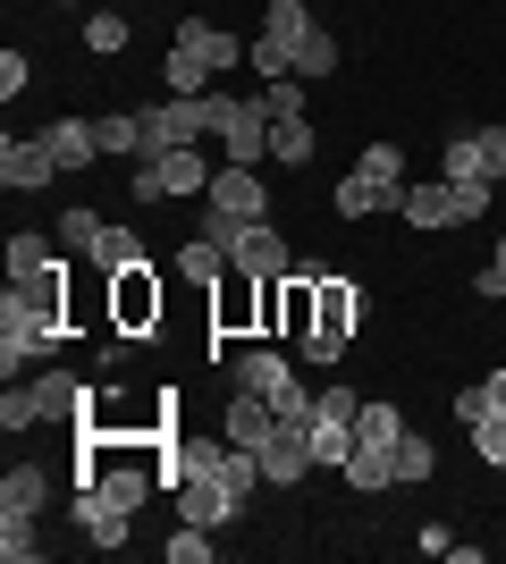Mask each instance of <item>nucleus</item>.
<instances>
[{"label":"nucleus","instance_id":"1","mask_svg":"<svg viewBox=\"0 0 506 564\" xmlns=\"http://www.w3.org/2000/svg\"><path fill=\"white\" fill-rule=\"evenodd\" d=\"M68 279H43V286H9L0 304V371L18 379V362H51L60 337H68Z\"/></svg>","mask_w":506,"mask_h":564},{"label":"nucleus","instance_id":"2","mask_svg":"<svg viewBox=\"0 0 506 564\" xmlns=\"http://www.w3.org/2000/svg\"><path fill=\"white\" fill-rule=\"evenodd\" d=\"M406 152H397V143H363V161L346 169V177H337V219H372V212H406Z\"/></svg>","mask_w":506,"mask_h":564},{"label":"nucleus","instance_id":"3","mask_svg":"<svg viewBox=\"0 0 506 564\" xmlns=\"http://www.w3.org/2000/svg\"><path fill=\"white\" fill-rule=\"evenodd\" d=\"M237 59H245V51L228 43L212 18H186L177 34H169V94H212V85L237 68Z\"/></svg>","mask_w":506,"mask_h":564},{"label":"nucleus","instance_id":"4","mask_svg":"<svg viewBox=\"0 0 506 564\" xmlns=\"http://www.w3.org/2000/svg\"><path fill=\"white\" fill-rule=\"evenodd\" d=\"M355 329H363V286L337 279V270H313V337H304V362H337Z\"/></svg>","mask_w":506,"mask_h":564},{"label":"nucleus","instance_id":"5","mask_svg":"<svg viewBox=\"0 0 506 564\" xmlns=\"http://www.w3.org/2000/svg\"><path fill=\"white\" fill-rule=\"evenodd\" d=\"M85 379L76 371H43L34 379V388H9V397H0V430H34V422H76V413H85Z\"/></svg>","mask_w":506,"mask_h":564},{"label":"nucleus","instance_id":"6","mask_svg":"<svg viewBox=\"0 0 506 564\" xmlns=\"http://www.w3.org/2000/svg\"><path fill=\"white\" fill-rule=\"evenodd\" d=\"M219 110H228V94H169V101H152L144 110V152H169V143H203V135H219Z\"/></svg>","mask_w":506,"mask_h":564},{"label":"nucleus","instance_id":"7","mask_svg":"<svg viewBox=\"0 0 506 564\" xmlns=\"http://www.w3.org/2000/svg\"><path fill=\"white\" fill-rule=\"evenodd\" d=\"M482 212H489V186H473V177H422V186H406L413 228H473Z\"/></svg>","mask_w":506,"mask_h":564},{"label":"nucleus","instance_id":"8","mask_svg":"<svg viewBox=\"0 0 506 564\" xmlns=\"http://www.w3.org/2000/svg\"><path fill=\"white\" fill-rule=\"evenodd\" d=\"M169 194H212V161L203 143H169L136 161V203H169Z\"/></svg>","mask_w":506,"mask_h":564},{"label":"nucleus","instance_id":"9","mask_svg":"<svg viewBox=\"0 0 506 564\" xmlns=\"http://www.w3.org/2000/svg\"><path fill=\"white\" fill-rule=\"evenodd\" d=\"M228 379H237V388H254V397H270L279 413H295V422L313 413V397H304V379H295V362H288L279 346H245L237 362H228Z\"/></svg>","mask_w":506,"mask_h":564},{"label":"nucleus","instance_id":"10","mask_svg":"<svg viewBox=\"0 0 506 564\" xmlns=\"http://www.w3.org/2000/svg\"><path fill=\"white\" fill-rule=\"evenodd\" d=\"M101 286H110V329H119V337H152V329H161L169 286L152 279V261H144V270H119V279H101Z\"/></svg>","mask_w":506,"mask_h":564},{"label":"nucleus","instance_id":"11","mask_svg":"<svg viewBox=\"0 0 506 564\" xmlns=\"http://www.w3.org/2000/svg\"><path fill=\"white\" fill-rule=\"evenodd\" d=\"M355 413H363V397L355 388H321L313 397V413H304V430H313V455L321 464H346V455H355Z\"/></svg>","mask_w":506,"mask_h":564},{"label":"nucleus","instance_id":"12","mask_svg":"<svg viewBox=\"0 0 506 564\" xmlns=\"http://www.w3.org/2000/svg\"><path fill=\"white\" fill-rule=\"evenodd\" d=\"M219 161H237V169H262L270 161V110L254 94H228V110H219Z\"/></svg>","mask_w":506,"mask_h":564},{"label":"nucleus","instance_id":"13","mask_svg":"<svg viewBox=\"0 0 506 564\" xmlns=\"http://www.w3.org/2000/svg\"><path fill=\"white\" fill-rule=\"evenodd\" d=\"M254 455H262V480H270V489H295V480L321 464V455H313V430L295 422V413H279V430H270Z\"/></svg>","mask_w":506,"mask_h":564},{"label":"nucleus","instance_id":"14","mask_svg":"<svg viewBox=\"0 0 506 564\" xmlns=\"http://www.w3.org/2000/svg\"><path fill=\"white\" fill-rule=\"evenodd\" d=\"M68 522L85 531V547H127V506H110V497L94 489V480H76V506H68Z\"/></svg>","mask_w":506,"mask_h":564},{"label":"nucleus","instance_id":"15","mask_svg":"<svg viewBox=\"0 0 506 564\" xmlns=\"http://www.w3.org/2000/svg\"><path fill=\"white\" fill-rule=\"evenodd\" d=\"M51 177H60V161H51L43 135H9L0 143V186L9 194H34V186H51Z\"/></svg>","mask_w":506,"mask_h":564},{"label":"nucleus","instance_id":"16","mask_svg":"<svg viewBox=\"0 0 506 564\" xmlns=\"http://www.w3.org/2000/svg\"><path fill=\"white\" fill-rule=\"evenodd\" d=\"M212 329H262V279L254 270H228L212 286Z\"/></svg>","mask_w":506,"mask_h":564},{"label":"nucleus","instance_id":"17","mask_svg":"<svg viewBox=\"0 0 506 564\" xmlns=\"http://www.w3.org/2000/svg\"><path fill=\"white\" fill-rule=\"evenodd\" d=\"M212 212H228V219H270L262 169H237V161H219V177H212Z\"/></svg>","mask_w":506,"mask_h":564},{"label":"nucleus","instance_id":"18","mask_svg":"<svg viewBox=\"0 0 506 564\" xmlns=\"http://www.w3.org/2000/svg\"><path fill=\"white\" fill-rule=\"evenodd\" d=\"M43 279H68V261L51 253V236L18 228L9 236V286H43Z\"/></svg>","mask_w":506,"mask_h":564},{"label":"nucleus","instance_id":"19","mask_svg":"<svg viewBox=\"0 0 506 564\" xmlns=\"http://www.w3.org/2000/svg\"><path fill=\"white\" fill-rule=\"evenodd\" d=\"M237 270H254V279H288V236L270 228V219H254V228H237Z\"/></svg>","mask_w":506,"mask_h":564},{"label":"nucleus","instance_id":"20","mask_svg":"<svg viewBox=\"0 0 506 564\" xmlns=\"http://www.w3.org/2000/svg\"><path fill=\"white\" fill-rule=\"evenodd\" d=\"M43 506H51V471L43 464L0 471V514H34V522H43Z\"/></svg>","mask_w":506,"mask_h":564},{"label":"nucleus","instance_id":"21","mask_svg":"<svg viewBox=\"0 0 506 564\" xmlns=\"http://www.w3.org/2000/svg\"><path fill=\"white\" fill-rule=\"evenodd\" d=\"M43 143H51V161H60V169H85V161L101 152L94 118H51V127H43Z\"/></svg>","mask_w":506,"mask_h":564},{"label":"nucleus","instance_id":"22","mask_svg":"<svg viewBox=\"0 0 506 564\" xmlns=\"http://www.w3.org/2000/svg\"><path fill=\"white\" fill-rule=\"evenodd\" d=\"M85 261H94L101 279H119V270H144V236H136V228H119V219H110V228L94 236V253H85Z\"/></svg>","mask_w":506,"mask_h":564},{"label":"nucleus","instance_id":"23","mask_svg":"<svg viewBox=\"0 0 506 564\" xmlns=\"http://www.w3.org/2000/svg\"><path fill=\"white\" fill-rule=\"evenodd\" d=\"M313 118H270V161H279V169H304V161H313Z\"/></svg>","mask_w":506,"mask_h":564},{"label":"nucleus","instance_id":"24","mask_svg":"<svg viewBox=\"0 0 506 564\" xmlns=\"http://www.w3.org/2000/svg\"><path fill=\"white\" fill-rule=\"evenodd\" d=\"M397 438H406V413H397V404H363V413H355V447L397 455Z\"/></svg>","mask_w":506,"mask_h":564},{"label":"nucleus","instance_id":"25","mask_svg":"<svg viewBox=\"0 0 506 564\" xmlns=\"http://www.w3.org/2000/svg\"><path fill=\"white\" fill-rule=\"evenodd\" d=\"M262 34H270V43H288V51H304L313 9H304V0H270V9H262Z\"/></svg>","mask_w":506,"mask_h":564},{"label":"nucleus","instance_id":"26","mask_svg":"<svg viewBox=\"0 0 506 564\" xmlns=\"http://www.w3.org/2000/svg\"><path fill=\"white\" fill-rule=\"evenodd\" d=\"M94 135H101V152H136L144 161V110H101Z\"/></svg>","mask_w":506,"mask_h":564},{"label":"nucleus","instance_id":"27","mask_svg":"<svg viewBox=\"0 0 506 564\" xmlns=\"http://www.w3.org/2000/svg\"><path fill=\"white\" fill-rule=\"evenodd\" d=\"M228 270H237V261L219 253L212 236H194L186 253H177V279H194V286H219V279H228Z\"/></svg>","mask_w":506,"mask_h":564},{"label":"nucleus","instance_id":"28","mask_svg":"<svg viewBox=\"0 0 506 564\" xmlns=\"http://www.w3.org/2000/svg\"><path fill=\"white\" fill-rule=\"evenodd\" d=\"M439 177H473V186H489V169H482V135H448V152H439Z\"/></svg>","mask_w":506,"mask_h":564},{"label":"nucleus","instance_id":"29","mask_svg":"<svg viewBox=\"0 0 506 564\" xmlns=\"http://www.w3.org/2000/svg\"><path fill=\"white\" fill-rule=\"evenodd\" d=\"M0 556H9V564H34V556H43V531H34V514H0Z\"/></svg>","mask_w":506,"mask_h":564},{"label":"nucleus","instance_id":"30","mask_svg":"<svg viewBox=\"0 0 506 564\" xmlns=\"http://www.w3.org/2000/svg\"><path fill=\"white\" fill-rule=\"evenodd\" d=\"M101 228H110V219H101L94 203H68V212H60V245H76V253H94Z\"/></svg>","mask_w":506,"mask_h":564},{"label":"nucleus","instance_id":"31","mask_svg":"<svg viewBox=\"0 0 506 564\" xmlns=\"http://www.w3.org/2000/svg\"><path fill=\"white\" fill-rule=\"evenodd\" d=\"M127 34H136V25H127L119 9H94V18H85V51H101V59H110V51H127Z\"/></svg>","mask_w":506,"mask_h":564},{"label":"nucleus","instance_id":"32","mask_svg":"<svg viewBox=\"0 0 506 564\" xmlns=\"http://www.w3.org/2000/svg\"><path fill=\"white\" fill-rule=\"evenodd\" d=\"M330 68H337V34H330V25H313L304 51H295V76H330Z\"/></svg>","mask_w":506,"mask_h":564},{"label":"nucleus","instance_id":"33","mask_svg":"<svg viewBox=\"0 0 506 564\" xmlns=\"http://www.w3.org/2000/svg\"><path fill=\"white\" fill-rule=\"evenodd\" d=\"M254 101H262L270 118H304V76H270V85H262Z\"/></svg>","mask_w":506,"mask_h":564},{"label":"nucleus","instance_id":"34","mask_svg":"<svg viewBox=\"0 0 506 564\" xmlns=\"http://www.w3.org/2000/svg\"><path fill=\"white\" fill-rule=\"evenodd\" d=\"M473 455H482L489 471H506V413H482V422H473Z\"/></svg>","mask_w":506,"mask_h":564},{"label":"nucleus","instance_id":"35","mask_svg":"<svg viewBox=\"0 0 506 564\" xmlns=\"http://www.w3.org/2000/svg\"><path fill=\"white\" fill-rule=\"evenodd\" d=\"M169 564H212V531H203V522H177V531H169Z\"/></svg>","mask_w":506,"mask_h":564},{"label":"nucleus","instance_id":"36","mask_svg":"<svg viewBox=\"0 0 506 564\" xmlns=\"http://www.w3.org/2000/svg\"><path fill=\"white\" fill-rule=\"evenodd\" d=\"M431 471H439L431 438H413V430H406V438H397V480H431Z\"/></svg>","mask_w":506,"mask_h":564},{"label":"nucleus","instance_id":"37","mask_svg":"<svg viewBox=\"0 0 506 564\" xmlns=\"http://www.w3.org/2000/svg\"><path fill=\"white\" fill-rule=\"evenodd\" d=\"M482 169H489V186L506 177V127H482Z\"/></svg>","mask_w":506,"mask_h":564},{"label":"nucleus","instance_id":"38","mask_svg":"<svg viewBox=\"0 0 506 564\" xmlns=\"http://www.w3.org/2000/svg\"><path fill=\"white\" fill-rule=\"evenodd\" d=\"M25 76H34V68H25V59H18V51H0V94H9V101H18V94H25Z\"/></svg>","mask_w":506,"mask_h":564},{"label":"nucleus","instance_id":"39","mask_svg":"<svg viewBox=\"0 0 506 564\" xmlns=\"http://www.w3.org/2000/svg\"><path fill=\"white\" fill-rule=\"evenodd\" d=\"M482 397H489V413H506V371H489V379H482Z\"/></svg>","mask_w":506,"mask_h":564},{"label":"nucleus","instance_id":"40","mask_svg":"<svg viewBox=\"0 0 506 564\" xmlns=\"http://www.w3.org/2000/svg\"><path fill=\"white\" fill-rule=\"evenodd\" d=\"M473 286H482V295H498V304H506V270H473Z\"/></svg>","mask_w":506,"mask_h":564},{"label":"nucleus","instance_id":"41","mask_svg":"<svg viewBox=\"0 0 506 564\" xmlns=\"http://www.w3.org/2000/svg\"><path fill=\"white\" fill-rule=\"evenodd\" d=\"M498 270H506V236H498Z\"/></svg>","mask_w":506,"mask_h":564},{"label":"nucleus","instance_id":"42","mask_svg":"<svg viewBox=\"0 0 506 564\" xmlns=\"http://www.w3.org/2000/svg\"><path fill=\"white\" fill-rule=\"evenodd\" d=\"M60 9H85V0H60Z\"/></svg>","mask_w":506,"mask_h":564}]
</instances>
